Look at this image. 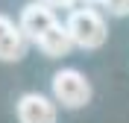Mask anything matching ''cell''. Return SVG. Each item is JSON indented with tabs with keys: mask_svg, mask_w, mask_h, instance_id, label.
I'll return each mask as SVG.
<instances>
[{
	"mask_svg": "<svg viewBox=\"0 0 129 123\" xmlns=\"http://www.w3.org/2000/svg\"><path fill=\"white\" fill-rule=\"evenodd\" d=\"M68 32L73 38V47H82V50H97L106 44V35H109V26H106V18L91 6H82V9H73L68 15Z\"/></svg>",
	"mask_w": 129,
	"mask_h": 123,
	"instance_id": "cell-1",
	"label": "cell"
},
{
	"mask_svg": "<svg viewBox=\"0 0 129 123\" xmlns=\"http://www.w3.org/2000/svg\"><path fill=\"white\" fill-rule=\"evenodd\" d=\"M53 97L64 108H82V106H88V100H91V82L79 70H73V67L56 70L53 73Z\"/></svg>",
	"mask_w": 129,
	"mask_h": 123,
	"instance_id": "cell-2",
	"label": "cell"
},
{
	"mask_svg": "<svg viewBox=\"0 0 129 123\" xmlns=\"http://www.w3.org/2000/svg\"><path fill=\"white\" fill-rule=\"evenodd\" d=\"M18 24H21V29H24L26 38L38 44V41L59 24V21H56L53 6L41 3V0H32V3H26V6H24V12H21V21H18Z\"/></svg>",
	"mask_w": 129,
	"mask_h": 123,
	"instance_id": "cell-3",
	"label": "cell"
},
{
	"mask_svg": "<svg viewBox=\"0 0 129 123\" xmlns=\"http://www.w3.org/2000/svg\"><path fill=\"white\" fill-rule=\"evenodd\" d=\"M56 103L44 94H24L18 100V120L21 123H56Z\"/></svg>",
	"mask_w": 129,
	"mask_h": 123,
	"instance_id": "cell-4",
	"label": "cell"
},
{
	"mask_svg": "<svg viewBox=\"0 0 129 123\" xmlns=\"http://www.w3.org/2000/svg\"><path fill=\"white\" fill-rule=\"evenodd\" d=\"M26 35L21 24H15L12 18L0 15V62H21L26 53Z\"/></svg>",
	"mask_w": 129,
	"mask_h": 123,
	"instance_id": "cell-5",
	"label": "cell"
},
{
	"mask_svg": "<svg viewBox=\"0 0 129 123\" xmlns=\"http://www.w3.org/2000/svg\"><path fill=\"white\" fill-rule=\"evenodd\" d=\"M38 47H41L44 56L59 59V56H68V53H71L73 38H71V32H68V26H64V24H56L47 35H44V38L38 41Z\"/></svg>",
	"mask_w": 129,
	"mask_h": 123,
	"instance_id": "cell-6",
	"label": "cell"
},
{
	"mask_svg": "<svg viewBox=\"0 0 129 123\" xmlns=\"http://www.w3.org/2000/svg\"><path fill=\"white\" fill-rule=\"evenodd\" d=\"M103 6L109 9V15H117V18L129 15V0H103Z\"/></svg>",
	"mask_w": 129,
	"mask_h": 123,
	"instance_id": "cell-7",
	"label": "cell"
},
{
	"mask_svg": "<svg viewBox=\"0 0 129 123\" xmlns=\"http://www.w3.org/2000/svg\"><path fill=\"white\" fill-rule=\"evenodd\" d=\"M41 3H47V6H53V9H56V6H64V9L73 6V0H41Z\"/></svg>",
	"mask_w": 129,
	"mask_h": 123,
	"instance_id": "cell-8",
	"label": "cell"
},
{
	"mask_svg": "<svg viewBox=\"0 0 129 123\" xmlns=\"http://www.w3.org/2000/svg\"><path fill=\"white\" fill-rule=\"evenodd\" d=\"M82 3H103V0H82Z\"/></svg>",
	"mask_w": 129,
	"mask_h": 123,
	"instance_id": "cell-9",
	"label": "cell"
}]
</instances>
